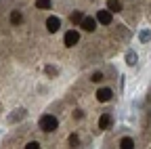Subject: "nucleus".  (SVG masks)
Returning a JSON list of instances; mask_svg holds the SVG:
<instances>
[{
    "instance_id": "9",
    "label": "nucleus",
    "mask_w": 151,
    "mask_h": 149,
    "mask_svg": "<svg viewBox=\"0 0 151 149\" xmlns=\"http://www.w3.org/2000/svg\"><path fill=\"white\" fill-rule=\"evenodd\" d=\"M82 19H84V15H82L80 11H73V13L69 15V21H71V25H78V23H82Z\"/></svg>"
},
{
    "instance_id": "6",
    "label": "nucleus",
    "mask_w": 151,
    "mask_h": 149,
    "mask_svg": "<svg viewBox=\"0 0 151 149\" xmlns=\"http://www.w3.org/2000/svg\"><path fill=\"white\" fill-rule=\"evenodd\" d=\"M59 27H61V21H59V17H48V19H46V30H48L50 34L59 32Z\"/></svg>"
},
{
    "instance_id": "10",
    "label": "nucleus",
    "mask_w": 151,
    "mask_h": 149,
    "mask_svg": "<svg viewBox=\"0 0 151 149\" xmlns=\"http://www.w3.org/2000/svg\"><path fill=\"white\" fill-rule=\"evenodd\" d=\"M137 61H139L137 53H134V50H126V63L132 67V65H137Z\"/></svg>"
},
{
    "instance_id": "1",
    "label": "nucleus",
    "mask_w": 151,
    "mask_h": 149,
    "mask_svg": "<svg viewBox=\"0 0 151 149\" xmlns=\"http://www.w3.org/2000/svg\"><path fill=\"white\" fill-rule=\"evenodd\" d=\"M38 124H40V128L44 130V132H52V130L59 128V120H57L52 114H44V116L40 118V122H38Z\"/></svg>"
},
{
    "instance_id": "18",
    "label": "nucleus",
    "mask_w": 151,
    "mask_h": 149,
    "mask_svg": "<svg viewBox=\"0 0 151 149\" xmlns=\"http://www.w3.org/2000/svg\"><path fill=\"white\" fill-rule=\"evenodd\" d=\"M90 80H92V82H101V80H103V73H101V71H94Z\"/></svg>"
},
{
    "instance_id": "8",
    "label": "nucleus",
    "mask_w": 151,
    "mask_h": 149,
    "mask_svg": "<svg viewBox=\"0 0 151 149\" xmlns=\"http://www.w3.org/2000/svg\"><path fill=\"white\" fill-rule=\"evenodd\" d=\"M111 124H113V118H111V114H103V116L99 118V128L107 130V128H111Z\"/></svg>"
},
{
    "instance_id": "4",
    "label": "nucleus",
    "mask_w": 151,
    "mask_h": 149,
    "mask_svg": "<svg viewBox=\"0 0 151 149\" xmlns=\"http://www.w3.org/2000/svg\"><path fill=\"white\" fill-rule=\"evenodd\" d=\"M78 40H80V36H78V32H73V30H69L67 34H65V38H63V42H65V46H73V44H78Z\"/></svg>"
},
{
    "instance_id": "14",
    "label": "nucleus",
    "mask_w": 151,
    "mask_h": 149,
    "mask_svg": "<svg viewBox=\"0 0 151 149\" xmlns=\"http://www.w3.org/2000/svg\"><path fill=\"white\" fill-rule=\"evenodd\" d=\"M139 40H141L143 44H147V42H151V30H143V32L139 34Z\"/></svg>"
},
{
    "instance_id": "13",
    "label": "nucleus",
    "mask_w": 151,
    "mask_h": 149,
    "mask_svg": "<svg viewBox=\"0 0 151 149\" xmlns=\"http://www.w3.org/2000/svg\"><path fill=\"white\" fill-rule=\"evenodd\" d=\"M120 147L122 149H132L134 147V141H132L130 137H124V139H120Z\"/></svg>"
},
{
    "instance_id": "12",
    "label": "nucleus",
    "mask_w": 151,
    "mask_h": 149,
    "mask_svg": "<svg viewBox=\"0 0 151 149\" xmlns=\"http://www.w3.org/2000/svg\"><path fill=\"white\" fill-rule=\"evenodd\" d=\"M21 21H23V15L19 13V11H13V13H11V23H13V25H19Z\"/></svg>"
},
{
    "instance_id": "19",
    "label": "nucleus",
    "mask_w": 151,
    "mask_h": 149,
    "mask_svg": "<svg viewBox=\"0 0 151 149\" xmlns=\"http://www.w3.org/2000/svg\"><path fill=\"white\" fill-rule=\"evenodd\" d=\"M25 147H27V149H38V147H40V143H38V141H29Z\"/></svg>"
},
{
    "instance_id": "7",
    "label": "nucleus",
    "mask_w": 151,
    "mask_h": 149,
    "mask_svg": "<svg viewBox=\"0 0 151 149\" xmlns=\"http://www.w3.org/2000/svg\"><path fill=\"white\" fill-rule=\"evenodd\" d=\"M80 25H82V30H86V32H94V27H97V19H92V17H84Z\"/></svg>"
},
{
    "instance_id": "16",
    "label": "nucleus",
    "mask_w": 151,
    "mask_h": 149,
    "mask_svg": "<svg viewBox=\"0 0 151 149\" xmlns=\"http://www.w3.org/2000/svg\"><path fill=\"white\" fill-rule=\"evenodd\" d=\"M48 76H57V73H59V67H55V65H46V69H44Z\"/></svg>"
},
{
    "instance_id": "5",
    "label": "nucleus",
    "mask_w": 151,
    "mask_h": 149,
    "mask_svg": "<svg viewBox=\"0 0 151 149\" xmlns=\"http://www.w3.org/2000/svg\"><path fill=\"white\" fill-rule=\"evenodd\" d=\"M97 21L103 23V25H109V23H111V11H109V9L99 11V13H97Z\"/></svg>"
},
{
    "instance_id": "15",
    "label": "nucleus",
    "mask_w": 151,
    "mask_h": 149,
    "mask_svg": "<svg viewBox=\"0 0 151 149\" xmlns=\"http://www.w3.org/2000/svg\"><path fill=\"white\" fill-rule=\"evenodd\" d=\"M38 9H50V0H36Z\"/></svg>"
},
{
    "instance_id": "11",
    "label": "nucleus",
    "mask_w": 151,
    "mask_h": 149,
    "mask_svg": "<svg viewBox=\"0 0 151 149\" xmlns=\"http://www.w3.org/2000/svg\"><path fill=\"white\" fill-rule=\"evenodd\" d=\"M107 9H109L111 13H120V11H122L120 0H107Z\"/></svg>"
},
{
    "instance_id": "17",
    "label": "nucleus",
    "mask_w": 151,
    "mask_h": 149,
    "mask_svg": "<svg viewBox=\"0 0 151 149\" xmlns=\"http://www.w3.org/2000/svg\"><path fill=\"white\" fill-rule=\"evenodd\" d=\"M78 143H80L78 135H71V137H69V145H71V147H78Z\"/></svg>"
},
{
    "instance_id": "3",
    "label": "nucleus",
    "mask_w": 151,
    "mask_h": 149,
    "mask_svg": "<svg viewBox=\"0 0 151 149\" xmlns=\"http://www.w3.org/2000/svg\"><path fill=\"white\" fill-rule=\"evenodd\" d=\"M111 97H113V92H111L109 86L97 90V101H99V103H107V101H111Z\"/></svg>"
},
{
    "instance_id": "2",
    "label": "nucleus",
    "mask_w": 151,
    "mask_h": 149,
    "mask_svg": "<svg viewBox=\"0 0 151 149\" xmlns=\"http://www.w3.org/2000/svg\"><path fill=\"white\" fill-rule=\"evenodd\" d=\"M25 118H27V109H25V107H17L13 114L6 116V122H9V124H17V122L25 120Z\"/></svg>"
}]
</instances>
